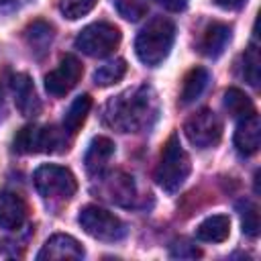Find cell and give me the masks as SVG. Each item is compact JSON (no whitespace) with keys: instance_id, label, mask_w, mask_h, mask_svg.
<instances>
[{"instance_id":"cell-18","label":"cell","mask_w":261,"mask_h":261,"mask_svg":"<svg viewBox=\"0 0 261 261\" xmlns=\"http://www.w3.org/2000/svg\"><path fill=\"white\" fill-rule=\"evenodd\" d=\"M90 108H92V98H90L88 94L77 96V98L69 104L67 112L63 114V130H65L67 135H75V133L82 128V124L86 122V116H88Z\"/></svg>"},{"instance_id":"cell-10","label":"cell","mask_w":261,"mask_h":261,"mask_svg":"<svg viewBox=\"0 0 261 261\" xmlns=\"http://www.w3.org/2000/svg\"><path fill=\"white\" fill-rule=\"evenodd\" d=\"M29 208L22 196L16 192H0V228L4 230H18L27 220Z\"/></svg>"},{"instance_id":"cell-22","label":"cell","mask_w":261,"mask_h":261,"mask_svg":"<svg viewBox=\"0 0 261 261\" xmlns=\"http://www.w3.org/2000/svg\"><path fill=\"white\" fill-rule=\"evenodd\" d=\"M243 65H241V73L243 77L247 80V84H251L253 88L259 86V80H261V57H259V49L257 45H249L241 57Z\"/></svg>"},{"instance_id":"cell-1","label":"cell","mask_w":261,"mask_h":261,"mask_svg":"<svg viewBox=\"0 0 261 261\" xmlns=\"http://www.w3.org/2000/svg\"><path fill=\"white\" fill-rule=\"evenodd\" d=\"M106 122L120 133H139L149 128L157 118L155 94L149 86L128 90L106 104Z\"/></svg>"},{"instance_id":"cell-14","label":"cell","mask_w":261,"mask_h":261,"mask_svg":"<svg viewBox=\"0 0 261 261\" xmlns=\"http://www.w3.org/2000/svg\"><path fill=\"white\" fill-rule=\"evenodd\" d=\"M114 155V143L108 137H94L88 145L84 163L90 173H100Z\"/></svg>"},{"instance_id":"cell-20","label":"cell","mask_w":261,"mask_h":261,"mask_svg":"<svg viewBox=\"0 0 261 261\" xmlns=\"http://www.w3.org/2000/svg\"><path fill=\"white\" fill-rule=\"evenodd\" d=\"M224 108L230 116H239V118H245L255 112L251 98L239 88H228L224 92Z\"/></svg>"},{"instance_id":"cell-21","label":"cell","mask_w":261,"mask_h":261,"mask_svg":"<svg viewBox=\"0 0 261 261\" xmlns=\"http://www.w3.org/2000/svg\"><path fill=\"white\" fill-rule=\"evenodd\" d=\"M24 37L33 51H45L53 41V27L45 20H35L33 24L27 27Z\"/></svg>"},{"instance_id":"cell-4","label":"cell","mask_w":261,"mask_h":261,"mask_svg":"<svg viewBox=\"0 0 261 261\" xmlns=\"http://www.w3.org/2000/svg\"><path fill=\"white\" fill-rule=\"evenodd\" d=\"M33 181L37 192L49 200V202H67L77 192V179L75 175L61 165H41L33 173Z\"/></svg>"},{"instance_id":"cell-28","label":"cell","mask_w":261,"mask_h":261,"mask_svg":"<svg viewBox=\"0 0 261 261\" xmlns=\"http://www.w3.org/2000/svg\"><path fill=\"white\" fill-rule=\"evenodd\" d=\"M220 8H228V10H234V8H239L245 0H214Z\"/></svg>"},{"instance_id":"cell-2","label":"cell","mask_w":261,"mask_h":261,"mask_svg":"<svg viewBox=\"0 0 261 261\" xmlns=\"http://www.w3.org/2000/svg\"><path fill=\"white\" fill-rule=\"evenodd\" d=\"M175 39V24L165 16L151 18L135 41V53L145 65H159L171 51Z\"/></svg>"},{"instance_id":"cell-7","label":"cell","mask_w":261,"mask_h":261,"mask_svg":"<svg viewBox=\"0 0 261 261\" xmlns=\"http://www.w3.org/2000/svg\"><path fill=\"white\" fill-rule=\"evenodd\" d=\"M59 147H63V137L53 126H39V124H27L22 126L14 139L12 149L20 155H33V153H53Z\"/></svg>"},{"instance_id":"cell-13","label":"cell","mask_w":261,"mask_h":261,"mask_svg":"<svg viewBox=\"0 0 261 261\" xmlns=\"http://www.w3.org/2000/svg\"><path fill=\"white\" fill-rule=\"evenodd\" d=\"M12 92H14V104L24 116H35L41 110V102L37 98L33 80L27 73H16L12 77Z\"/></svg>"},{"instance_id":"cell-9","label":"cell","mask_w":261,"mask_h":261,"mask_svg":"<svg viewBox=\"0 0 261 261\" xmlns=\"http://www.w3.org/2000/svg\"><path fill=\"white\" fill-rule=\"evenodd\" d=\"M84 75V67L75 55H63L59 65L45 75V90L51 96H65Z\"/></svg>"},{"instance_id":"cell-24","label":"cell","mask_w":261,"mask_h":261,"mask_svg":"<svg viewBox=\"0 0 261 261\" xmlns=\"http://www.w3.org/2000/svg\"><path fill=\"white\" fill-rule=\"evenodd\" d=\"M239 214H241L243 232L247 237L255 239L259 234V212H257V206L251 200H243V202H239Z\"/></svg>"},{"instance_id":"cell-17","label":"cell","mask_w":261,"mask_h":261,"mask_svg":"<svg viewBox=\"0 0 261 261\" xmlns=\"http://www.w3.org/2000/svg\"><path fill=\"white\" fill-rule=\"evenodd\" d=\"M208 82H210V73H208V69H204V67H194V69H190L188 75L184 77V86H181V94H179V102H181L184 106L196 102V100L202 96V92L206 90Z\"/></svg>"},{"instance_id":"cell-12","label":"cell","mask_w":261,"mask_h":261,"mask_svg":"<svg viewBox=\"0 0 261 261\" xmlns=\"http://www.w3.org/2000/svg\"><path fill=\"white\" fill-rule=\"evenodd\" d=\"M261 145V122L257 112L241 118V122L237 124L234 130V147L241 155H253L257 153Z\"/></svg>"},{"instance_id":"cell-25","label":"cell","mask_w":261,"mask_h":261,"mask_svg":"<svg viewBox=\"0 0 261 261\" xmlns=\"http://www.w3.org/2000/svg\"><path fill=\"white\" fill-rule=\"evenodd\" d=\"M96 4L98 0H59V12L69 20H77L86 16Z\"/></svg>"},{"instance_id":"cell-16","label":"cell","mask_w":261,"mask_h":261,"mask_svg":"<svg viewBox=\"0 0 261 261\" xmlns=\"http://www.w3.org/2000/svg\"><path fill=\"white\" fill-rule=\"evenodd\" d=\"M230 234V218L224 214H214L202 220L196 228V239L204 243H222Z\"/></svg>"},{"instance_id":"cell-27","label":"cell","mask_w":261,"mask_h":261,"mask_svg":"<svg viewBox=\"0 0 261 261\" xmlns=\"http://www.w3.org/2000/svg\"><path fill=\"white\" fill-rule=\"evenodd\" d=\"M155 2L161 4L165 10H171V12H181L188 6V0H155Z\"/></svg>"},{"instance_id":"cell-5","label":"cell","mask_w":261,"mask_h":261,"mask_svg":"<svg viewBox=\"0 0 261 261\" xmlns=\"http://www.w3.org/2000/svg\"><path fill=\"white\" fill-rule=\"evenodd\" d=\"M77 222L86 234H90L92 239H98V241L114 243V241H120L126 237V224L118 216H114L112 212H108L96 204L84 206L80 210Z\"/></svg>"},{"instance_id":"cell-23","label":"cell","mask_w":261,"mask_h":261,"mask_svg":"<svg viewBox=\"0 0 261 261\" xmlns=\"http://www.w3.org/2000/svg\"><path fill=\"white\" fill-rule=\"evenodd\" d=\"M126 73V61L124 59H114V61H108L104 65H100L96 71H94V84L100 86V88H106V86H112L116 82H120Z\"/></svg>"},{"instance_id":"cell-6","label":"cell","mask_w":261,"mask_h":261,"mask_svg":"<svg viewBox=\"0 0 261 261\" xmlns=\"http://www.w3.org/2000/svg\"><path fill=\"white\" fill-rule=\"evenodd\" d=\"M120 31L112 22L98 20L84 27L75 37V47L90 57H108L120 45Z\"/></svg>"},{"instance_id":"cell-26","label":"cell","mask_w":261,"mask_h":261,"mask_svg":"<svg viewBox=\"0 0 261 261\" xmlns=\"http://www.w3.org/2000/svg\"><path fill=\"white\" fill-rule=\"evenodd\" d=\"M114 6L118 10V14L126 20H139L147 14L149 10V2L147 0H114Z\"/></svg>"},{"instance_id":"cell-8","label":"cell","mask_w":261,"mask_h":261,"mask_svg":"<svg viewBox=\"0 0 261 261\" xmlns=\"http://www.w3.org/2000/svg\"><path fill=\"white\" fill-rule=\"evenodd\" d=\"M184 133L194 147L208 149V147L218 145L222 137V122L212 110L202 108L184 122Z\"/></svg>"},{"instance_id":"cell-3","label":"cell","mask_w":261,"mask_h":261,"mask_svg":"<svg viewBox=\"0 0 261 261\" xmlns=\"http://www.w3.org/2000/svg\"><path fill=\"white\" fill-rule=\"evenodd\" d=\"M190 171H192L190 157H188L186 149L181 147L177 135H171L167 139V143L163 145L161 159L155 167V181L161 190L171 194L184 186Z\"/></svg>"},{"instance_id":"cell-11","label":"cell","mask_w":261,"mask_h":261,"mask_svg":"<svg viewBox=\"0 0 261 261\" xmlns=\"http://www.w3.org/2000/svg\"><path fill=\"white\" fill-rule=\"evenodd\" d=\"M84 247L69 234H53L45 241L41 251L37 253L39 261L45 259H84Z\"/></svg>"},{"instance_id":"cell-15","label":"cell","mask_w":261,"mask_h":261,"mask_svg":"<svg viewBox=\"0 0 261 261\" xmlns=\"http://www.w3.org/2000/svg\"><path fill=\"white\" fill-rule=\"evenodd\" d=\"M228 41H230V27L224 24V22H212L204 31L200 49L206 57H218L226 49Z\"/></svg>"},{"instance_id":"cell-19","label":"cell","mask_w":261,"mask_h":261,"mask_svg":"<svg viewBox=\"0 0 261 261\" xmlns=\"http://www.w3.org/2000/svg\"><path fill=\"white\" fill-rule=\"evenodd\" d=\"M106 196H108V200H112V202H116V204L128 206L130 200L135 198V184H133V177H128V175H124V173H112V175L108 177Z\"/></svg>"}]
</instances>
